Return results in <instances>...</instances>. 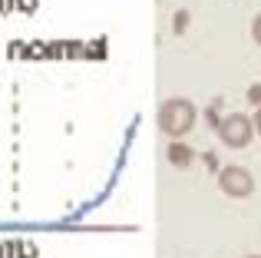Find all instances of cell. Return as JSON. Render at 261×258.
I'll list each match as a JSON object with an SVG mask.
<instances>
[{"label": "cell", "mask_w": 261, "mask_h": 258, "mask_svg": "<svg viewBox=\"0 0 261 258\" xmlns=\"http://www.w3.org/2000/svg\"><path fill=\"white\" fill-rule=\"evenodd\" d=\"M195 119H198V110H195V103L185 99V96L166 99V103L159 106V113H155V123H159V129L169 139H185V136L195 129Z\"/></svg>", "instance_id": "obj_1"}, {"label": "cell", "mask_w": 261, "mask_h": 258, "mask_svg": "<svg viewBox=\"0 0 261 258\" xmlns=\"http://www.w3.org/2000/svg\"><path fill=\"white\" fill-rule=\"evenodd\" d=\"M215 129H218L222 146H228V149H245L255 139V119L245 116V113H228V116H222L215 123Z\"/></svg>", "instance_id": "obj_2"}, {"label": "cell", "mask_w": 261, "mask_h": 258, "mask_svg": "<svg viewBox=\"0 0 261 258\" xmlns=\"http://www.w3.org/2000/svg\"><path fill=\"white\" fill-rule=\"evenodd\" d=\"M218 189L228 199H248L255 192V175L245 166H222L218 169Z\"/></svg>", "instance_id": "obj_3"}, {"label": "cell", "mask_w": 261, "mask_h": 258, "mask_svg": "<svg viewBox=\"0 0 261 258\" xmlns=\"http://www.w3.org/2000/svg\"><path fill=\"white\" fill-rule=\"evenodd\" d=\"M166 152H169V162H172L175 169H189L192 162H195V149H192V146H185L182 139H172Z\"/></svg>", "instance_id": "obj_4"}, {"label": "cell", "mask_w": 261, "mask_h": 258, "mask_svg": "<svg viewBox=\"0 0 261 258\" xmlns=\"http://www.w3.org/2000/svg\"><path fill=\"white\" fill-rule=\"evenodd\" d=\"M248 103L255 106V110H258V106H261V83H255V86H248Z\"/></svg>", "instance_id": "obj_5"}, {"label": "cell", "mask_w": 261, "mask_h": 258, "mask_svg": "<svg viewBox=\"0 0 261 258\" xmlns=\"http://www.w3.org/2000/svg\"><path fill=\"white\" fill-rule=\"evenodd\" d=\"M185 20H189V10H178V13H175V23H172V30H175V33H182V30H185Z\"/></svg>", "instance_id": "obj_6"}, {"label": "cell", "mask_w": 261, "mask_h": 258, "mask_svg": "<svg viewBox=\"0 0 261 258\" xmlns=\"http://www.w3.org/2000/svg\"><path fill=\"white\" fill-rule=\"evenodd\" d=\"M251 40H255V43L261 46V13H258L255 20H251Z\"/></svg>", "instance_id": "obj_7"}, {"label": "cell", "mask_w": 261, "mask_h": 258, "mask_svg": "<svg viewBox=\"0 0 261 258\" xmlns=\"http://www.w3.org/2000/svg\"><path fill=\"white\" fill-rule=\"evenodd\" d=\"M251 119H255V133L261 136V106H258V113H255V116H251Z\"/></svg>", "instance_id": "obj_8"}, {"label": "cell", "mask_w": 261, "mask_h": 258, "mask_svg": "<svg viewBox=\"0 0 261 258\" xmlns=\"http://www.w3.org/2000/svg\"><path fill=\"white\" fill-rule=\"evenodd\" d=\"M245 258H261V255H245Z\"/></svg>", "instance_id": "obj_9"}]
</instances>
